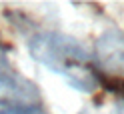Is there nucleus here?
I'll return each mask as SVG.
<instances>
[{"label":"nucleus","mask_w":124,"mask_h":114,"mask_svg":"<svg viewBox=\"0 0 124 114\" xmlns=\"http://www.w3.org/2000/svg\"><path fill=\"white\" fill-rule=\"evenodd\" d=\"M32 114H42V110H38V112H32Z\"/></svg>","instance_id":"20e7f679"},{"label":"nucleus","mask_w":124,"mask_h":114,"mask_svg":"<svg viewBox=\"0 0 124 114\" xmlns=\"http://www.w3.org/2000/svg\"><path fill=\"white\" fill-rule=\"evenodd\" d=\"M96 58L106 70H124V30L110 28L98 38Z\"/></svg>","instance_id":"7ed1b4c3"},{"label":"nucleus","mask_w":124,"mask_h":114,"mask_svg":"<svg viewBox=\"0 0 124 114\" xmlns=\"http://www.w3.org/2000/svg\"><path fill=\"white\" fill-rule=\"evenodd\" d=\"M42 110L36 86L14 74L0 72V114H32Z\"/></svg>","instance_id":"f03ea898"},{"label":"nucleus","mask_w":124,"mask_h":114,"mask_svg":"<svg viewBox=\"0 0 124 114\" xmlns=\"http://www.w3.org/2000/svg\"><path fill=\"white\" fill-rule=\"evenodd\" d=\"M80 114H84V112H80Z\"/></svg>","instance_id":"39448f33"},{"label":"nucleus","mask_w":124,"mask_h":114,"mask_svg":"<svg viewBox=\"0 0 124 114\" xmlns=\"http://www.w3.org/2000/svg\"><path fill=\"white\" fill-rule=\"evenodd\" d=\"M28 52L36 62L44 64L56 74H62L64 78H68L74 68L90 64L86 48L76 38L52 30L36 32L28 40Z\"/></svg>","instance_id":"f257e3e1"}]
</instances>
